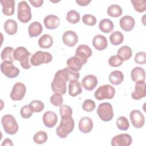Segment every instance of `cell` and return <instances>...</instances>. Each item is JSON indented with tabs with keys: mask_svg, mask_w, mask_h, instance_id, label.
Segmentation results:
<instances>
[{
	"mask_svg": "<svg viewBox=\"0 0 146 146\" xmlns=\"http://www.w3.org/2000/svg\"><path fill=\"white\" fill-rule=\"evenodd\" d=\"M14 51L13 47H6L2 51L1 57L3 61H8L10 62H13L14 61Z\"/></svg>",
	"mask_w": 146,
	"mask_h": 146,
	"instance_id": "d6a6232c",
	"label": "cell"
},
{
	"mask_svg": "<svg viewBox=\"0 0 146 146\" xmlns=\"http://www.w3.org/2000/svg\"><path fill=\"white\" fill-rule=\"evenodd\" d=\"M60 124L56 129V135L60 138H66L74 129L75 123L71 116H64L61 117Z\"/></svg>",
	"mask_w": 146,
	"mask_h": 146,
	"instance_id": "6da1fadb",
	"label": "cell"
},
{
	"mask_svg": "<svg viewBox=\"0 0 146 146\" xmlns=\"http://www.w3.org/2000/svg\"><path fill=\"white\" fill-rule=\"evenodd\" d=\"M52 59L51 54L48 52L38 51L35 52L30 59V63L33 66H37L43 63H48Z\"/></svg>",
	"mask_w": 146,
	"mask_h": 146,
	"instance_id": "ba28073f",
	"label": "cell"
},
{
	"mask_svg": "<svg viewBox=\"0 0 146 146\" xmlns=\"http://www.w3.org/2000/svg\"><path fill=\"white\" fill-rule=\"evenodd\" d=\"M33 113V112L30 108L29 105H26L22 107L20 110L21 116L25 119L30 117Z\"/></svg>",
	"mask_w": 146,
	"mask_h": 146,
	"instance_id": "f6af8a7d",
	"label": "cell"
},
{
	"mask_svg": "<svg viewBox=\"0 0 146 146\" xmlns=\"http://www.w3.org/2000/svg\"><path fill=\"white\" fill-rule=\"evenodd\" d=\"M48 136L46 132L42 131H39L37 132L33 136L34 141L39 144H43L46 143L47 140Z\"/></svg>",
	"mask_w": 146,
	"mask_h": 146,
	"instance_id": "d590c367",
	"label": "cell"
},
{
	"mask_svg": "<svg viewBox=\"0 0 146 146\" xmlns=\"http://www.w3.org/2000/svg\"><path fill=\"white\" fill-rule=\"evenodd\" d=\"M98 84V79L93 75H87L85 76L81 82L82 86L87 91L93 90Z\"/></svg>",
	"mask_w": 146,
	"mask_h": 146,
	"instance_id": "2e32d148",
	"label": "cell"
},
{
	"mask_svg": "<svg viewBox=\"0 0 146 146\" xmlns=\"http://www.w3.org/2000/svg\"><path fill=\"white\" fill-rule=\"evenodd\" d=\"M13 145V144L11 140L10 139H8V138L5 139L1 144L2 146H4V145H9V146L11 145L12 146Z\"/></svg>",
	"mask_w": 146,
	"mask_h": 146,
	"instance_id": "f907efd6",
	"label": "cell"
},
{
	"mask_svg": "<svg viewBox=\"0 0 146 146\" xmlns=\"http://www.w3.org/2000/svg\"><path fill=\"white\" fill-rule=\"evenodd\" d=\"M132 55V51L128 46H123L118 50L117 55L123 61L127 60L131 58Z\"/></svg>",
	"mask_w": 146,
	"mask_h": 146,
	"instance_id": "f546056e",
	"label": "cell"
},
{
	"mask_svg": "<svg viewBox=\"0 0 146 146\" xmlns=\"http://www.w3.org/2000/svg\"><path fill=\"white\" fill-rule=\"evenodd\" d=\"M97 113L100 119L103 121H110L113 116L112 105L107 102L99 104L97 109Z\"/></svg>",
	"mask_w": 146,
	"mask_h": 146,
	"instance_id": "52a82bcc",
	"label": "cell"
},
{
	"mask_svg": "<svg viewBox=\"0 0 146 146\" xmlns=\"http://www.w3.org/2000/svg\"><path fill=\"white\" fill-rule=\"evenodd\" d=\"M92 44L96 50H103L107 47V38L102 35H97L94 36L92 40Z\"/></svg>",
	"mask_w": 146,
	"mask_h": 146,
	"instance_id": "7402d4cb",
	"label": "cell"
},
{
	"mask_svg": "<svg viewBox=\"0 0 146 146\" xmlns=\"http://www.w3.org/2000/svg\"><path fill=\"white\" fill-rule=\"evenodd\" d=\"M66 64L67 67L75 71H79L83 65L80 60L76 56H72L67 59Z\"/></svg>",
	"mask_w": 146,
	"mask_h": 146,
	"instance_id": "d4e9b609",
	"label": "cell"
},
{
	"mask_svg": "<svg viewBox=\"0 0 146 146\" xmlns=\"http://www.w3.org/2000/svg\"><path fill=\"white\" fill-rule=\"evenodd\" d=\"M82 89L80 82L78 80L71 81L68 84V94L70 96L75 97L81 94Z\"/></svg>",
	"mask_w": 146,
	"mask_h": 146,
	"instance_id": "484cf974",
	"label": "cell"
},
{
	"mask_svg": "<svg viewBox=\"0 0 146 146\" xmlns=\"http://www.w3.org/2000/svg\"><path fill=\"white\" fill-rule=\"evenodd\" d=\"M53 39L51 35L48 34L43 35L38 40V44L42 48H48L52 46Z\"/></svg>",
	"mask_w": 146,
	"mask_h": 146,
	"instance_id": "4dcf8cb0",
	"label": "cell"
},
{
	"mask_svg": "<svg viewBox=\"0 0 146 146\" xmlns=\"http://www.w3.org/2000/svg\"><path fill=\"white\" fill-rule=\"evenodd\" d=\"M18 29V25L15 21L13 19H7L4 23V30L9 35L16 34Z\"/></svg>",
	"mask_w": 146,
	"mask_h": 146,
	"instance_id": "f1b7e54d",
	"label": "cell"
},
{
	"mask_svg": "<svg viewBox=\"0 0 146 146\" xmlns=\"http://www.w3.org/2000/svg\"><path fill=\"white\" fill-rule=\"evenodd\" d=\"M62 73L66 80L69 82L72 80H78L79 78L80 75L78 71H75L69 68L68 67L62 69Z\"/></svg>",
	"mask_w": 146,
	"mask_h": 146,
	"instance_id": "4316f807",
	"label": "cell"
},
{
	"mask_svg": "<svg viewBox=\"0 0 146 146\" xmlns=\"http://www.w3.org/2000/svg\"><path fill=\"white\" fill-rule=\"evenodd\" d=\"M2 6V13L4 15L11 16L13 15L15 9L14 0H2L1 1Z\"/></svg>",
	"mask_w": 146,
	"mask_h": 146,
	"instance_id": "44dd1931",
	"label": "cell"
},
{
	"mask_svg": "<svg viewBox=\"0 0 146 146\" xmlns=\"http://www.w3.org/2000/svg\"><path fill=\"white\" fill-rule=\"evenodd\" d=\"M135 62L139 64H144L146 62V54L145 52H139L135 56Z\"/></svg>",
	"mask_w": 146,
	"mask_h": 146,
	"instance_id": "bcb514c9",
	"label": "cell"
},
{
	"mask_svg": "<svg viewBox=\"0 0 146 146\" xmlns=\"http://www.w3.org/2000/svg\"><path fill=\"white\" fill-rule=\"evenodd\" d=\"M29 105L33 112H40L43 110L44 107L43 102L38 100L31 102Z\"/></svg>",
	"mask_w": 146,
	"mask_h": 146,
	"instance_id": "ab89813d",
	"label": "cell"
},
{
	"mask_svg": "<svg viewBox=\"0 0 146 146\" xmlns=\"http://www.w3.org/2000/svg\"><path fill=\"white\" fill-rule=\"evenodd\" d=\"M5 132L9 135L15 134L18 130V125L15 117L11 115H5L1 119Z\"/></svg>",
	"mask_w": 146,
	"mask_h": 146,
	"instance_id": "277c9868",
	"label": "cell"
},
{
	"mask_svg": "<svg viewBox=\"0 0 146 146\" xmlns=\"http://www.w3.org/2000/svg\"><path fill=\"white\" fill-rule=\"evenodd\" d=\"M2 72L9 78H16L19 74V70L14 66L12 62L3 61L1 64Z\"/></svg>",
	"mask_w": 146,
	"mask_h": 146,
	"instance_id": "9c48e42d",
	"label": "cell"
},
{
	"mask_svg": "<svg viewBox=\"0 0 146 146\" xmlns=\"http://www.w3.org/2000/svg\"><path fill=\"white\" fill-rule=\"evenodd\" d=\"M43 30L42 25L39 22H34L31 23L28 28L29 35L30 38L39 35Z\"/></svg>",
	"mask_w": 146,
	"mask_h": 146,
	"instance_id": "cb8c5ba5",
	"label": "cell"
},
{
	"mask_svg": "<svg viewBox=\"0 0 146 146\" xmlns=\"http://www.w3.org/2000/svg\"><path fill=\"white\" fill-rule=\"evenodd\" d=\"M66 82L62 70L58 71L55 74L54 78L51 83V88L54 93H59L64 95L66 92Z\"/></svg>",
	"mask_w": 146,
	"mask_h": 146,
	"instance_id": "3957f363",
	"label": "cell"
},
{
	"mask_svg": "<svg viewBox=\"0 0 146 146\" xmlns=\"http://www.w3.org/2000/svg\"><path fill=\"white\" fill-rule=\"evenodd\" d=\"M129 117L133 126L136 128H141L145 122L144 116L139 110H133L131 112Z\"/></svg>",
	"mask_w": 146,
	"mask_h": 146,
	"instance_id": "4fadbf2b",
	"label": "cell"
},
{
	"mask_svg": "<svg viewBox=\"0 0 146 146\" xmlns=\"http://www.w3.org/2000/svg\"><path fill=\"white\" fill-rule=\"evenodd\" d=\"M123 60L121 59L117 55L111 56L108 59V64L113 67H117L122 64Z\"/></svg>",
	"mask_w": 146,
	"mask_h": 146,
	"instance_id": "ee69618b",
	"label": "cell"
},
{
	"mask_svg": "<svg viewBox=\"0 0 146 146\" xmlns=\"http://www.w3.org/2000/svg\"><path fill=\"white\" fill-rule=\"evenodd\" d=\"M43 22L46 29L54 30L59 25L60 19L55 15H48L44 18Z\"/></svg>",
	"mask_w": 146,
	"mask_h": 146,
	"instance_id": "ffe728a7",
	"label": "cell"
},
{
	"mask_svg": "<svg viewBox=\"0 0 146 146\" xmlns=\"http://www.w3.org/2000/svg\"><path fill=\"white\" fill-rule=\"evenodd\" d=\"M99 27L101 31L104 33H109L113 29V23L110 19H103L99 22Z\"/></svg>",
	"mask_w": 146,
	"mask_h": 146,
	"instance_id": "1f68e13d",
	"label": "cell"
},
{
	"mask_svg": "<svg viewBox=\"0 0 146 146\" xmlns=\"http://www.w3.org/2000/svg\"><path fill=\"white\" fill-rule=\"evenodd\" d=\"M31 53L24 47L20 46L17 47L14 51V58L15 60L19 61L21 67L24 69H29L31 65L29 62L30 56Z\"/></svg>",
	"mask_w": 146,
	"mask_h": 146,
	"instance_id": "7a4b0ae2",
	"label": "cell"
},
{
	"mask_svg": "<svg viewBox=\"0 0 146 146\" xmlns=\"http://www.w3.org/2000/svg\"><path fill=\"white\" fill-rule=\"evenodd\" d=\"M59 112L60 114V116L63 117L64 116H71L72 115V110L70 106L67 105H61L60 106Z\"/></svg>",
	"mask_w": 146,
	"mask_h": 146,
	"instance_id": "7dc6e473",
	"label": "cell"
},
{
	"mask_svg": "<svg viewBox=\"0 0 146 146\" xmlns=\"http://www.w3.org/2000/svg\"><path fill=\"white\" fill-rule=\"evenodd\" d=\"M135 10L139 12L142 13L146 10V2L144 0H131Z\"/></svg>",
	"mask_w": 146,
	"mask_h": 146,
	"instance_id": "f35d334b",
	"label": "cell"
},
{
	"mask_svg": "<svg viewBox=\"0 0 146 146\" xmlns=\"http://www.w3.org/2000/svg\"><path fill=\"white\" fill-rule=\"evenodd\" d=\"M18 19L22 23H27L32 17L31 8L25 1L20 2L18 5Z\"/></svg>",
	"mask_w": 146,
	"mask_h": 146,
	"instance_id": "5b68a950",
	"label": "cell"
},
{
	"mask_svg": "<svg viewBox=\"0 0 146 146\" xmlns=\"http://www.w3.org/2000/svg\"><path fill=\"white\" fill-rule=\"evenodd\" d=\"M63 101V97L62 95L59 93H54L50 98V102L55 107H59L62 105Z\"/></svg>",
	"mask_w": 146,
	"mask_h": 146,
	"instance_id": "60d3db41",
	"label": "cell"
},
{
	"mask_svg": "<svg viewBox=\"0 0 146 146\" xmlns=\"http://www.w3.org/2000/svg\"><path fill=\"white\" fill-rule=\"evenodd\" d=\"M116 125L117 128L121 131H127L129 127V123L128 119L124 116H120L116 120Z\"/></svg>",
	"mask_w": 146,
	"mask_h": 146,
	"instance_id": "74e56055",
	"label": "cell"
},
{
	"mask_svg": "<svg viewBox=\"0 0 146 146\" xmlns=\"http://www.w3.org/2000/svg\"><path fill=\"white\" fill-rule=\"evenodd\" d=\"M66 20L69 23L76 24L80 21V14L75 10H70L67 14Z\"/></svg>",
	"mask_w": 146,
	"mask_h": 146,
	"instance_id": "8d00e7d4",
	"label": "cell"
},
{
	"mask_svg": "<svg viewBox=\"0 0 146 146\" xmlns=\"http://www.w3.org/2000/svg\"><path fill=\"white\" fill-rule=\"evenodd\" d=\"M83 22L88 26H94L96 23V19L95 16L91 14H85L82 17Z\"/></svg>",
	"mask_w": 146,
	"mask_h": 146,
	"instance_id": "7bdbcfd3",
	"label": "cell"
},
{
	"mask_svg": "<svg viewBox=\"0 0 146 146\" xmlns=\"http://www.w3.org/2000/svg\"><path fill=\"white\" fill-rule=\"evenodd\" d=\"M115 94V88L110 84H106L100 86L95 92L94 95L97 100H102L112 99Z\"/></svg>",
	"mask_w": 146,
	"mask_h": 146,
	"instance_id": "8992f818",
	"label": "cell"
},
{
	"mask_svg": "<svg viewBox=\"0 0 146 146\" xmlns=\"http://www.w3.org/2000/svg\"><path fill=\"white\" fill-rule=\"evenodd\" d=\"M124 79L123 73L119 70L111 72L109 75L110 82L113 85H119L122 83Z\"/></svg>",
	"mask_w": 146,
	"mask_h": 146,
	"instance_id": "83f0119b",
	"label": "cell"
},
{
	"mask_svg": "<svg viewBox=\"0 0 146 146\" xmlns=\"http://www.w3.org/2000/svg\"><path fill=\"white\" fill-rule=\"evenodd\" d=\"M124 40V36L119 31H116L111 33L110 36V40L111 43L117 46L121 44Z\"/></svg>",
	"mask_w": 146,
	"mask_h": 146,
	"instance_id": "836d02e7",
	"label": "cell"
},
{
	"mask_svg": "<svg viewBox=\"0 0 146 146\" xmlns=\"http://www.w3.org/2000/svg\"><path fill=\"white\" fill-rule=\"evenodd\" d=\"M132 80L135 82L145 81V74L144 70L140 67H136L132 69L131 73Z\"/></svg>",
	"mask_w": 146,
	"mask_h": 146,
	"instance_id": "603a6c76",
	"label": "cell"
},
{
	"mask_svg": "<svg viewBox=\"0 0 146 146\" xmlns=\"http://www.w3.org/2000/svg\"><path fill=\"white\" fill-rule=\"evenodd\" d=\"M146 95L145 81H138L136 82L135 91L131 93V97L135 100H139Z\"/></svg>",
	"mask_w": 146,
	"mask_h": 146,
	"instance_id": "5bb4252c",
	"label": "cell"
},
{
	"mask_svg": "<svg viewBox=\"0 0 146 146\" xmlns=\"http://www.w3.org/2000/svg\"><path fill=\"white\" fill-rule=\"evenodd\" d=\"M92 51L90 47L86 44L79 45L76 49L75 56H77L84 65L87 61V59L92 55Z\"/></svg>",
	"mask_w": 146,
	"mask_h": 146,
	"instance_id": "8fae6325",
	"label": "cell"
},
{
	"mask_svg": "<svg viewBox=\"0 0 146 146\" xmlns=\"http://www.w3.org/2000/svg\"><path fill=\"white\" fill-rule=\"evenodd\" d=\"M30 3L35 7H40L43 3V0H30Z\"/></svg>",
	"mask_w": 146,
	"mask_h": 146,
	"instance_id": "c3c4849f",
	"label": "cell"
},
{
	"mask_svg": "<svg viewBox=\"0 0 146 146\" xmlns=\"http://www.w3.org/2000/svg\"><path fill=\"white\" fill-rule=\"evenodd\" d=\"M76 2L79 6H84L88 5L91 2V1L90 0H89V1H88V0H76Z\"/></svg>",
	"mask_w": 146,
	"mask_h": 146,
	"instance_id": "681fc988",
	"label": "cell"
},
{
	"mask_svg": "<svg viewBox=\"0 0 146 146\" xmlns=\"http://www.w3.org/2000/svg\"><path fill=\"white\" fill-rule=\"evenodd\" d=\"M78 127L82 132L84 133H89L93 128L92 120L89 117H83L79 120Z\"/></svg>",
	"mask_w": 146,
	"mask_h": 146,
	"instance_id": "d6986e66",
	"label": "cell"
},
{
	"mask_svg": "<svg viewBox=\"0 0 146 146\" xmlns=\"http://www.w3.org/2000/svg\"><path fill=\"white\" fill-rule=\"evenodd\" d=\"M96 107L95 103L91 99L86 100L82 105V108L86 112H91L95 110Z\"/></svg>",
	"mask_w": 146,
	"mask_h": 146,
	"instance_id": "b9f144b4",
	"label": "cell"
},
{
	"mask_svg": "<svg viewBox=\"0 0 146 146\" xmlns=\"http://www.w3.org/2000/svg\"><path fill=\"white\" fill-rule=\"evenodd\" d=\"M64 44L69 47H74L78 41L77 34L72 30H68L64 33L62 36Z\"/></svg>",
	"mask_w": 146,
	"mask_h": 146,
	"instance_id": "9a60e30c",
	"label": "cell"
},
{
	"mask_svg": "<svg viewBox=\"0 0 146 146\" xmlns=\"http://www.w3.org/2000/svg\"><path fill=\"white\" fill-rule=\"evenodd\" d=\"M119 24L121 29L125 31H130L133 29L135 22L133 17L129 15H125L120 18Z\"/></svg>",
	"mask_w": 146,
	"mask_h": 146,
	"instance_id": "ac0fdd59",
	"label": "cell"
},
{
	"mask_svg": "<svg viewBox=\"0 0 146 146\" xmlns=\"http://www.w3.org/2000/svg\"><path fill=\"white\" fill-rule=\"evenodd\" d=\"M122 9L117 5H112L107 9V14L112 17H119L122 14Z\"/></svg>",
	"mask_w": 146,
	"mask_h": 146,
	"instance_id": "e575fe53",
	"label": "cell"
},
{
	"mask_svg": "<svg viewBox=\"0 0 146 146\" xmlns=\"http://www.w3.org/2000/svg\"><path fill=\"white\" fill-rule=\"evenodd\" d=\"M58 121L56 114L51 111H47L43 115V122L44 125L48 128L54 127Z\"/></svg>",
	"mask_w": 146,
	"mask_h": 146,
	"instance_id": "e0dca14e",
	"label": "cell"
},
{
	"mask_svg": "<svg viewBox=\"0 0 146 146\" xmlns=\"http://www.w3.org/2000/svg\"><path fill=\"white\" fill-rule=\"evenodd\" d=\"M26 91V88L24 84L21 82H17L16 83L11 90V92L10 93V98L12 100L17 101V100H21Z\"/></svg>",
	"mask_w": 146,
	"mask_h": 146,
	"instance_id": "30bf717a",
	"label": "cell"
},
{
	"mask_svg": "<svg viewBox=\"0 0 146 146\" xmlns=\"http://www.w3.org/2000/svg\"><path fill=\"white\" fill-rule=\"evenodd\" d=\"M132 139L127 133H121L114 136L111 140L112 146H129L131 144Z\"/></svg>",
	"mask_w": 146,
	"mask_h": 146,
	"instance_id": "7c38bea8",
	"label": "cell"
}]
</instances>
